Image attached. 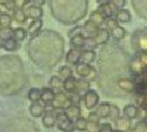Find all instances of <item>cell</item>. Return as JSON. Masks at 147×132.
<instances>
[{
    "label": "cell",
    "instance_id": "obj_19",
    "mask_svg": "<svg viewBox=\"0 0 147 132\" xmlns=\"http://www.w3.org/2000/svg\"><path fill=\"white\" fill-rule=\"evenodd\" d=\"M45 112V109L43 107L42 104H40L38 102L36 103H32V105L30 106V113L31 115H33L34 117H40L42 116Z\"/></svg>",
    "mask_w": 147,
    "mask_h": 132
},
{
    "label": "cell",
    "instance_id": "obj_32",
    "mask_svg": "<svg viewBox=\"0 0 147 132\" xmlns=\"http://www.w3.org/2000/svg\"><path fill=\"white\" fill-rule=\"evenodd\" d=\"M75 127H76V130H78V131H86L87 120L80 116L79 119H77L75 121Z\"/></svg>",
    "mask_w": 147,
    "mask_h": 132
},
{
    "label": "cell",
    "instance_id": "obj_3",
    "mask_svg": "<svg viewBox=\"0 0 147 132\" xmlns=\"http://www.w3.org/2000/svg\"><path fill=\"white\" fill-rule=\"evenodd\" d=\"M83 97H84V104H85V106H86L87 110L94 109L98 104V101H100L98 94L95 90H91V89L84 95Z\"/></svg>",
    "mask_w": 147,
    "mask_h": 132
},
{
    "label": "cell",
    "instance_id": "obj_47",
    "mask_svg": "<svg viewBox=\"0 0 147 132\" xmlns=\"http://www.w3.org/2000/svg\"><path fill=\"white\" fill-rule=\"evenodd\" d=\"M3 44H5V38H2L1 35H0V49L3 48Z\"/></svg>",
    "mask_w": 147,
    "mask_h": 132
},
{
    "label": "cell",
    "instance_id": "obj_40",
    "mask_svg": "<svg viewBox=\"0 0 147 132\" xmlns=\"http://www.w3.org/2000/svg\"><path fill=\"white\" fill-rule=\"evenodd\" d=\"M110 2L117 8V9H121L126 6V0H110Z\"/></svg>",
    "mask_w": 147,
    "mask_h": 132
},
{
    "label": "cell",
    "instance_id": "obj_4",
    "mask_svg": "<svg viewBox=\"0 0 147 132\" xmlns=\"http://www.w3.org/2000/svg\"><path fill=\"white\" fill-rule=\"evenodd\" d=\"M100 29V26H97L92 20H87L83 26V36L85 38H92L96 35L97 31Z\"/></svg>",
    "mask_w": 147,
    "mask_h": 132
},
{
    "label": "cell",
    "instance_id": "obj_22",
    "mask_svg": "<svg viewBox=\"0 0 147 132\" xmlns=\"http://www.w3.org/2000/svg\"><path fill=\"white\" fill-rule=\"evenodd\" d=\"M55 93L53 92V89H51V88H44V89H42L41 101L43 103H45V104L51 103L53 101V98H55Z\"/></svg>",
    "mask_w": 147,
    "mask_h": 132
},
{
    "label": "cell",
    "instance_id": "obj_11",
    "mask_svg": "<svg viewBox=\"0 0 147 132\" xmlns=\"http://www.w3.org/2000/svg\"><path fill=\"white\" fill-rule=\"evenodd\" d=\"M91 68H92L91 64H87V63H84V62H78L76 64V72L79 77L86 79L90 75V72H91Z\"/></svg>",
    "mask_w": 147,
    "mask_h": 132
},
{
    "label": "cell",
    "instance_id": "obj_9",
    "mask_svg": "<svg viewBox=\"0 0 147 132\" xmlns=\"http://www.w3.org/2000/svg\"><path fill=\"white\" fill-rule=\"evenodd\" d=\"M65 113L67 114V116L71 120V121H76L77 119L80 117L82 115V110L78 106V104H71L69 107H67L65 110Z\"/></svg>",
    "mask_w": 147,
    "mask_h": 132
},
{
    "label": "cell",
    "instance_id": "obj_24",
    "mask_svg": "<svg viewBox=\"0 0 147 132\" xmlns=\"http://www.w3.org/2000/svg\"><path fill=\"white\" fill-rule=\"evenodd\" d=\"M85 43H86V38H84L83 35H77V36H74L70 40V44L71 46L75 49H84L85 48Z\"/></svg>",
    "mask_w": 147,
    "mask_h": 132
},
{
    "label": "cell",
    "instance_id": "obj_8",
    "mask_svg": "<svg viewBox=\"0 0 147 132\" xmlns=\"http://www.w3.org/2000/svg\"><path fill=\"white\" fill-rule=\"evenodd\" d=\"M117 85H118V87L120 89H122L125 92H128V93H131V92H134L136 89L135 81L131 80V79H128V78H121V79H119L118 82H117Z\"/></svg>",
    "mask_w": 147,
    "mask_h": 132
},
{
    "label": "cell",
    "instance_id": "obj_29",
    "mask_svg": "<svg viewBox=\"0 0 147 132\" xmlns=\"http://www.w3.org/2000/svg\"><path fill=\"white\" fill-rule=\"evenodd\" d=\"M41 95H42V90L41 89H38V88H31L28 94H27V97H28V99L32 103H36V102L41 101Z\"/></svg>",
    "mask_w": 147,
    "mask_h": 132
},
{
    "label": "cell",
    "instance_id": "obj_20",
    "mask_svg": "<svg viewBox=\"0 0 147 132\" xmlns=\"http://www.w3.org/2000/svg\"><path fill=\"white\" fill-rule=\"evenodd\" d=\"M49 86L53 90H61L63 88V80L59 76H52L49 81Z\"/></svg>",
    "mask_w": 147,
    "mask_h": 132
},
{
    "label": "cell",
    "instance_id": "obj_25",
    "mask_svg": "<svg viewBox=\"0 0 147 132\" xmlns=\"http://www.w3.org/2000/svg\"><path fill=\"white\" fill-rule=\"evenodd\" d=\"M123 112H125V115H126L128 119L134 120V119H136V117L138 116V114H139V109H138L137 106H135V105H127V106L125 107Z\"/></svg>",
    "mask_w": 147,
    "mask_h": 132
},
{
    "label": "cell",
    "instance_id": "obj_50",
    "mask_svg": "<svg viewBox=\"0 0 147 132\" xmlns=\"http://www.w3.org/2000/svg\"><path fill=\"white\" fill-rule=\"evenodd\" d=\"M0 14H1V10H0Z\"/></svg>",
    "mask_w": 147,
    "mask_h": 132
},
{
    "label": "cell",
    "instance_id": "obj_10",
    "mask_svg": "<svg viewBox=\"0 0 147 132\" xmlns=\"http://www.w3.org/2000/svg\"><path fill=\"white\" fill-rule=\"evenodd\" d=\"M115 7L111 3V2H108V3H104V5H100L98 7V11L105 17V18H110V17H113L114 13H115Z\"/></svg>",
    "mask_w": 147,
    "mask_h": 132
},
{
    "label": "cell",
    "instance_id": "obj_21",
    "mask_svg": "<svg viewBox=\"0 0 147 132\" xmlns=\"http://www.w3.org/2000/svg\"><path fill=\"white\" fill-rule=\"evenodd\" d=\"M95 58H96V53L93 50H85L82 53V57H80V61L79 62H84V63L91 64L93 61H95Z\"/></svg>",
    "mask_w": 147,
    "mask_h": 132
},
{
    "label": "cell",
    "instance_id": "obj_36",
    "mask_svg": "<svg viewBox=\"0 0 147 132\" xmlns=\"http://www.w3.org/2000/svg\"><path fill=\"white\" fill-rule=\"evenodd\" d=\"M100 129V122L97 121H90L87 120V127H86V131L87 132H98Z\"/></svg>",
    "mask_w": 147,
    "mask_h": 132
},
{
    "label": "cell",
    "instance_id": "obj_42",
    "mask_svg": "<svg viewBox=\"0 0 147 132\" xmlns=\"http://www.w3.org/2000/svg\"><path fill=\"white\" fill-rule=\"evenodd\" d=\"M7 10H15L16 9V5H15V0H9L6 5H5Z\"/></svg>",
    "mask_w": 147,
    "mask_h": 132
},
{
    "label": "cell",
    "instance_id": "obj_12",
    "mask_svg": "<svg viewBox=\"0 0 147 132\" xmlns=\"http://www.w3.org/2000/svg\"><path fill=\"white\" fill-rule=\"evenodd\" d=\"M90 87H91V81H88L86 79H77L76 93H78L80 96H84L90 90Z\"/></svg>",
    "mask_w": 147,
    "mask_h": 132
},
{
    "label": "cell",
    "instance_id": "obj_31",
    "mask_svg": "<svg viewBox=\"0 0 147 132\" xmlns=\"http://www.w3.org/2000/svg\"><path fill=\"white\" fill-rule=\"evenodd\" d=\"M58 76H59L61 79H66V78L73 76V69H71L70 67H68V66H62V67L59 69V71H58Z\"/></svg>",
    "mask_w": 147,
    "mask_h": 132
},
{
    "label": "cell",
    "instance_id": "obj_28",
    "mask_svg": "<svg viewBox=\"0 0 147 132\" xmlns=\"http://www.w3.org/2000/svg\"><path fill=\"white\" fill-rule=\"evenodd\" d=\"M90 20H92L93 23H95L97 26H101V25L104 24L105 17L98 10H94V11H92V14L90 15Z\"/></svg>",
    "mask_w": 147,
    "mask_h": 132
},
{
    "label": "cell",
    "instance_id": "obj_33",
    "mask_svg": "<svg viewBox=\"0 0 147 132\" xmlns=\"http://www.w3.org/2000/svg\"><path fill=\"white\" fill-rule=\"evenodd\" d=\"M26 35H27V31H25V29L22 28V27H18V28L14 29V38H16L18 42L24 41L25 38H26Z\"/></svg>",
    "mask_w": 147,
    "mask_h": 132
},
{
    "label": "cell",
    "instance_id": "obj_38",
    "mask_svg": "<svg viewBox=\"0 0 147 132\" xmlns=\"http://www.w3.org/2000/svg\"><path fill=\"white\" fill-rule=\"evenodd\" d=\"M68 35H69V38H74V36H77V35H83V27H80V26L75 27V28L71 29V31H69Z\"/></svg>",
    "mask_w": 147,
    "mask_h": 132
},
{
    "label": "cell",
    "instance_id": "obj_43",
    "mask_svg": "<svg viewBox=\"0 0 147 132\" xmlns=\"http://www.w3.org/2000/svg\"><path fill=\"white\" fill-rule=\"evenodd\" d=\"M28 2H30L28 0H15L16 8H23V7H25Z\"/></svg>",
    "mask_w": 147,
    "mask_h": 132
},
{
    "label": "cell",
    "instance_id": "obj_18",
    "mask_svg": "<svg viewBox=\"0 0 147 132\" xmlns=\"http://www.w3.org/2000/svg\"><path fill=\"white\" fill-rule=\"evenodd\" d=\"M20 48V44L19 42L15 38H10L5 40V44H3V49L6 51H9V52H13V51H16Z\"/></svg>",
    "mask_w": 147,
    "mask_h": 132
},
{
    "label": "cell",
    "instance_id": "obj_2",
    "mask_svg": "<svg viewBox=\"0 0 147 132\" xmlns=\"http://www.w3.org/2000/svg\"><path fill=\"white\" fill-rule=\"evenodd\" d=\"M51 106L53 110H66L67 107H69L71 105V102L69 99V96L62 93V92H58L55 93V98L51 102Z\"/></svg>",
    "mask_w": 147,
    "mask_h": 132
},
{
    "label": "cell",
    "instance_id": "obj_27",
    "mask_svg": "<svg viewBox=\"0 0 147 132\" xmlns=\"http://www.w3.org/2000/svg\"><path fill=\"white\" fill-rule=\"evenodd\" d=\"M13 18L15 19L17 23H20V24H23V23H25V21H26V19L28 18V17H27L26 13L23 10V8H16V9L14 10V14H13Z\"/></svg>",
    "mask_w": 147,
    "mask_h": 132
},
{
    "label": "cell",
    "instance_id": "obj_6",
    "mask_svg": "<svg viewBox=\"0 0 147 132\" xmlns=\"http://www.w3.org/2000/svg\"><path fill=\"white\" fill-rule=\"evenodd\" d=\"M110 36H111L110 31H108L107 28H100L97 31L96 35L93 38V40H94V42H95L96 45H101V44H105L109 41Z\"/></svg>",
    "mask_w": 147,
    "mask_h": 132
},
{
    "label": "cell",
    "instance_id": "obj_41",
    "mask_svg": "<svg viewBox=\"0 0 147 132\" xmlns=\"http://www.w3.org/2000/svg\"><path fill=\"white\" fill-rule=\"evenodd\" d=\"M112 127L109 123H103L100 125V129H98V132H112Z\"/></svg>",
    "mask_w": 147,
    "mask_h": 132
},
{
    "label": "cell",
    "instance_id": "obj_15",
    "mask_svg": "<svg viewBox=\"0 0 147 132\" xmlns=\"http://www.w3.org/2000/svg\"><path fill=\"white\" fill-rule=\"evenodd\" d=\"M114 122H115V129H118V130L126 132L130 128V119H128L126 115L119 116Z\"/></svg>",
    "mask_w": 147,
    "mask_h": 132
},
{
    "label": "cell",
    "instance_id": "obj_45",
    "mask_svg": "<svg viewBox=\"0 0 147 132\" xmlns=\"http://www.w3.org/2000/svg\"><path fill=\"white\" fill-rule=\"evenodd\" d=\"M87 120H90V121H97V122H100V117L97 116V114L95 113V112H93V113L90 114Z\"/></svg>",
    "mask_w": 147,
    "mask_h": 132
},
{
    "label": "cell",
    "instance_id": "obj_5",
    "mask_svg": "<svg viewBox=\"0 0 147 132\" xmlns=\"http://www.w3.org/2000/svg\"><path fill=\"white\" fill-rule=\"evenodd\" d=\"M42 123L45 128H53L57 125V112L52 110H47L44 112V116L42 117Z\"/></svg>",
    "mask_w": 147,
    "mask_h": 132
},
{
    "label": "cell",
    "instance_id": "obj_48",
    "mask_svg": "<svg viewBox=\"0 0 147 132\" xmlns=\"http://www.w3.org/2000/svg\"><path fill=\"white\" fill-rule=\"evenodd\" d=\"M9 0H0V5H2V6H5L7 2H8Z\"/></svg>",
    "mask_w": 147,
    "mask_h": 132
},
{
    "label": "cell",
    "instance_id": "obj_26",
    "mask_svg": "<svg viewBox=\"0 0 147 132\" xmlns=\"http://www.w3.org/2000/svg\"><path fill=\"white\" fill-rule=\"evenodd\" d=\"M110 33H111V36L114 38V40H118V41L122 40V38L126 36V29L122 26H119V25L115 26Z\"/></svg>",
    "mask_w": 147,
    "mask_h": 132
},
{
    "label": "cell",
    "instance_id": "obj_35",
    "mask_svg": "<svg viewBox=\"0 0 147 132\" xmlns=\"http://www.w3.org/2000/svg\"><path fill=\"white\" fill-rule=\"evenodd\" d=\"M104 25H105L104 28H107L108 31H110L111 32L115 26H118V19L114 18V17L105 18V20H104Z\"/></svg>",
    "mask_w": 147,
    "mask_h": 132
},
{
    "label": "cell",
    "instance_id": "obj_34",
    "mask_svg": "<svg viewBox=\"0 0 147 132\" xmlns=\"http://www.w3.org/2000/svg\"><path fill=\"white\" fill-rule=\"evenodd\" d=\"M0 35L5 40L14 38V29H11V27H1L0 28Z\"/></svg>",
    "mask_w": 147,
    "mask_h": 132
},
{
    "label": "cell",
    "instance_id": "obj_16",
    "mask_svg": "<svg viewBox=\"0 0 147 132\" xmlns=\"http://www.w3.org/2000/svg\"><path fill=\"white\" fill-rule=\"evenodd\" d=\"M76 87H77V79L74 76H70L63 80V89L67 93L76 92Z\"/></svg>",
    "mask_w": 147,
    "mask_h": 132
},
{
    "label": "cell",
    "instance_id": "obj_39",
    "mask_svg": "<svg viewBox=\"0 0 147 132\" xmlns=\"http://www.w3.org/2000/svg\"><path fill=\"white\" fill-rule=\"evenodd\" d=\"M69 99H70V102H71V104H78L79 102H80V99H82V97H80V95L78 94V93H76V92H73V93H69Z\"/></svg>",
    "mask_w": 147,
    "mask_h": 132
},
{
    "label": "cell",
    "instance_id": "obj_23",
    "mask_svg": "<svg viewBox=\"0 0 147 132\" xmlns=\"http://www.w3.org/2000/svg\"><path fill=\"white\" fill-rule=\"evenodd\" d=\"M117 19L120 23H129L131 20V14L129 10L125 9V8H121L117 13Z\"/></svg>",
    "mask_w": 147,
    "mask_h": 132
},
{
    "label": "cell",
    "instance_id": "obj_37",
    "mask_svg": "<svg viewBox=\"0 0 147 132\" xmlns=\"http://www.w3.org/2000/svg\"><path fill=\"white\" fill-rule=\"evenodd\" d=\"M119 116H120V110H119V107H118V106H115V105H112V104H111L109 119H110L111 121H115Z\"/></svg>",
    "mask_w": 147,
    "mask_h": 132
},
{
    "label": "cell",
    "instance_id": "obj_49",
    "mask_svg": "<svg viewBox=\"0 0 147 132\" xmlns=\"http://www.w3.org/2000/svg\"><path fill=\"white\" fill-rule=\"evenodd\" d=\"M112 132H125V131H121V130H118V129H115V130H113Z\"/></svg>",
    "mask_w": 147,
    "mask_h": 132
},
{
    "label": "cell",
    "instance_id": "obj_7",
    "mask_svg": "<svg viewBox=\"0 0 147 132\" xmlns=\"http://www.w3.org/2000/svg\"><path fill=\"white\" fill-rule=\"evenodd\" d=\"M82 53L83 51L80 49H70L66 56V61L67 63H70V64H77L79 61H80V57H82Z\"/></svg>",
    "mask_w": 147,
    "mask_h": 132
},
{
    "label": "cell",
    "instance_id": "obj_46",
    "mask_svg": "<svg viewBox=\"0 0 147 132\" xmlns=\"http://www.w3.org/2000/svg\"><path fill=\"white\" fill-rule=\"evenodd\" d=\"M96 2H97L98 5H104V3L110 2V0H96Z\"/></svg>",
    "mask_w": 147,
    "mask_h": 132
},
{
    "label": "cell",
    "instance_id": "obj_30",
    "mask_svg": "<svg viewBox=\"0 0 147 132\" xmlns=\"http://www.w3.org/2000/svg\"><path fill=\"white\" fill-rule=\"evenodd\" d=\"M13 17L7 13L0 14V27H10Z\"/></svg>",
    "mask_w": 147,
    "mask_h": 132
},
{
    "label": "cell",
    "instance_id": "obj_17",
    "mask_svg": "<svg viewBox=\"0 0 147 132\" xmlns=\"http://www.w3.org/2000/svg\"><path fill=\"white\" fill-rule=\"evenodd\" d=\"M110 109L111 104H109V103H102L101 105H98V107L96 109L95 113L97 114V116L100 119H107L110 115Z\"/></svg>",
    "mask_w": 147,
    "mask_h": 132
},
{
    "label": "cell",
    "instance_id": "obj_1",
    "mask_svg": "<svg viewBox=\"0 0 147 132\" xmlns=\"http://www.w3.org/2000/svg\"><path fill=\"white\" fill-rule=\"evenodd\" d=\"M57 128L63 132H73L76 130L75 122L67 116L65 111L57 112Z\"/></svg>",
    "mask_w": 147,
    "mask_h": 132
},
{
    "label": "cell",
    "instance_id": "obj_13",
    "mask_svg": "<svg viewBox=\"0 0 147 132\" xmlns=\"http://www.w3.org/2000/svg\"><path fill=\"white\" fill-rule=\"evenodd\" d=\"M26 15L28 18L32 19H40L43 16V9L41 7H36V6H30L26 9Z\"/></svg>",
    "mask_w": 147,
    "mask_h": 132
},
{
    "label": "cell",
    "instance_id": "obj_51",
    "mask_svg": "<svg viewBox=\"0 0 147 132\" xmlns=\"http://www.w3.org/2000/svg\"><path fill=\"white\" fill-rule=\"evenodd\" d=\"M28 1H30V0H28Z\"/></svg>",
    "mask_w": 147,
    "mask_h": 132
},
{
    "label": "cell",
    "instance_id": "obj_44",
    "mask_svg": "<svg viewBox=\"0 0 147 132\" xmlns=\"http://www.w3.org/2000/svg\"><path fill=\"white\" fill-rule=\"evenodd\" d=\"M30 2H31L33 6H36V7H42V6L45 3V0H30Z\"/></svg>",
    "mask_w": 147,
    "mask_h": 132
},
{
    "label": "cell",
    "instance_id": "obj_14",
    "mask_svg": "<svg viewBox=\"0 0 147 132\" xmlns=\"http://www.w3.org/2000/svg\"><path fill=\"white\" fill-rule=\"evenodd\" d=\"M42 25H43V21H42L41 18L33 19V21L30 24V26H28V28H27V35H31V36L36 35L37 33L41 31Z\"/></svg>",
    "mask_w": 147,
    "mask_h": 132
}]
</instances>
